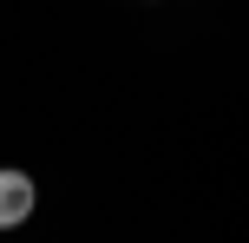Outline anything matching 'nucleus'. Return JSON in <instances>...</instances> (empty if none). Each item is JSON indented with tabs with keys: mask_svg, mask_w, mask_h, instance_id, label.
I'll return each instance as SVG.
<instances>
[{
	"mask_svg": "<svg viewBox=\"0 0 249 243\" xmlns=\"http://www.w3.org/2000/svg\"><path fill=\"white\" fill-rule=\"evenodd\" d=\"M33 210H39V184L26 178V171L0 165V230H20Z\"/></svg>",
	"mask_w": 249,
	"mask_h": 243,
	"instance_id": "obj_1",
	"label": "nucleus"
}]
</instances>
